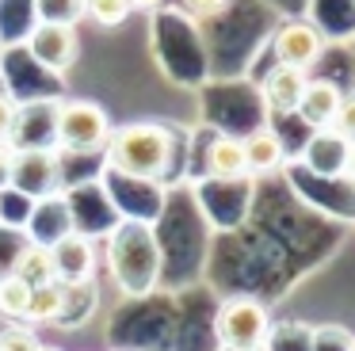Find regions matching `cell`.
<instances>
[{
    "label": "cell",
    "instance_id": "6da1fadb",
    "mask_svg": "<svg viewBox=\"0 0 355 351\" xmlns=\"http://www.w3.org/2000/svg\"><path fill=\"white\" fill-rule=\"evenodd\" d=\"M184 149L187 142H180V134L164 122H126L111 130L103 145V168L168 187L187 172Z\"/></svg>",
    "mask_w": 355,
    "mask_h": 351
},
{
    "label": "cell",
    "instance_id": "7a4b0ae2",
    "mask_svg": "<svg viewBox=\"0 0 355 351\" xmlns=\"http://www.w3.org/2000/svg\"><path fill=\"white\" fill-rule=\"evenodd\" d=\"M107 271L126 302H141L161 290V248L146 221H119L107 233Z\"/></svg>",
    "mask_w": 355,
    "mask_h": 351
},
{
    "label": "cell",
    "instance_id": "3957f363",
    "mask_svg": "<svg viewBox=\"0 0 355 351\" xmlns=\"http://www.w3.org/2000/svg\"><path fill=\"white\" fill-rule=\"evenodd\" d=\"M252 176H237V180H218V176H191L187 180V195H191L199 218L210 229L222 233H237L252 214Z\"/></svg>",
    "mask_w": 355,
    "mask_h": 351
},
{
    "label": "cell",
    "instance_id": "277c9868",
    "mask_svg": "<svg viewBox=\"0 0 355 351\" xmlns=\"http://www.w3.org/2000/svg\"><path fill=\"white\" fill-rule=\"evenodd\" d=\"M111 114L92 99H58L54 149L58 153H103L111 137Z\"/></svg>",
    "mask_w": 355,
    "mask_h": 351
},
{
    "label": "cell",
    "instance_id": "5b68a950",
    "mask_svg": "<svg viewBox=\"0 0 355 351\" xmlns=\"http://www.w3.org/2000/svg\"><path fill=\"white\" fill-rule=\"evenodd\" d=\"M210 328H214L218 348L260 351L263 340H268L271 317H268V309H263V302L256 294H233V298H225V302H218Z\"/></svg>",
    "mask_w": 355,
    "mask_h": 351
},
{
    "label": "cell",
    "instance_id": "8992f818",
    "mask_svg": "<svg viewBox=\"0 0 355 351\" xmlns=\"http://www.w3.org/2000/svg\"><path fill=\"white\" fill-rule=\"evenodd\" d=\"M283 176L294 191H298L302 203H309L313 210L329 214L336 221H355V180L352 176H309L298 160H286Z\"/></svg>",
    "mask_w": 355,
    "mask_h": 351
},
{
    "label": "cell",
    "instance_id": "52a82bcc",
    "mask_svg": "<svg viewBox=\"0 0 355 351\" xmlns=\"http://www.w3.org/2000/svg\"><path fill=\"white\" fill-rule=\"evenodd\" d=\"M100 183L111 195V203H115L119 218H126V221H146V225H153L161 218L164 203H168V187H161L153 180H138V176H123V172L103 168Z\"/></svg>",
    "mask_w": 355,
    "mask_h": 351
},
{
    "label": "cell",
    "instance_id": "ba28073f",
    "mask_svg": "<svg viewBox=\"0 0 355 351\" xmlns=\"http://www.w3.org/2000/svg\"><path fill=\"white\" fill-rule=\"evenodd\" d=\"M65 203H69L73 233L88 237V241H100V237L107 241V233L119 225V221H123L100 180H88V183H77V187H65Z\"/></svg>",
    "mask_w": 355,
    "mask_h": 351
},
{
    "label": "cell",
    "instance_id": "9c48e42d",
    "mask_svg": "<svg viewBox=\"0 0 355 351\" xmlns=\"http://www.w3.org/2000/svg\"><path fill=\"white\" fill-rule=\"evenodd\" d=\"M24 50L31 53V61L39 69H46L50 76H62L77 65L80 58V38L77 27H58V23H35L31 35L24 38Z\"/></svg>",
    "mask_w": 355,
    "mask_h": 351
},
{
    "label": "cell",
    "instance_id": "30bf717a",
    "mask_svg": "<svg viewBox=\"0 0 355 351\" xmlns=\"http://www.w3.org/2000/svg\"><path fill=\"white\" fill-rule=\"evenodd\" d=\"M324 50H329V38L309 19H291L283 27H275V35H271L275 65H291V69H302V73H309L324 58Z\"/></svg>",
    "mask_w": 355,
    "mask_h": 351
},
{
    "label": "cell",
    "instance_id": "8fae6325",
    "mask_svg": "<svg viewBox=\"0 0 355 351\" xmlns=\"http://www.w3.org/2000/svg\"><path fill=\"white\" fill-rule=\"evenodd\" d=\"M8 187L24 191L27 198H46V195H54V191H62L58 153L54 149H16Z\"/></svg>",
    "mask_w": 355,
    "mask_h": 351
},
{
    "label": "cell",
    "instance_id": "7c38bea8",
    "mask_svg": "<svg viewBox=\"0 0 355 351\" xmlns=\"http://www.w3.org/2000/svg\"><path fill=\"white\" fill-rule=\"evenodd\" d=\"M347 153H352V142H344L332 126H324V130H309L294 160L309 176H324L329 180V176H347Z\"/></svg>",
    "mask_w": 355,
    "mask_h": 351
},
{
    "label": "cell",
    "instance_id": "4fadbf2b",
    "mask_svg": "<svg viewBox=\"0 0 355 351\" xmlns=\"http://www.w3.org/2000/svg\"><path fill=\"white\" fill-rule=\"evenodd\" d=\"M24 233H27V241L39 244V248H54L58 241H65V237L73 233V218H69L65 191H54V195H46V198H35Z\"/></svg>",
    "mask_w": 355,
    "mask_h": 351
},
{
    "label": "cell",
    "instance_id": "5bb4252c",
    "mask_svg": "<svg viewBox=\"0 0 355 351\" xmlns=\"http://www.w3.org/2000/svg\"><path fill=\"white\" fill-rule=\"evenodd\" d=\"M54 107L58 99H27L16 111L8 145L12 149H54Z\"/></svg>",
    "mask_w": 355,
    "mask_h": 351
},
{
    "label": "cell",
    "instance_id": "9a60e30c",
    "mask_svg": "<svg viewBox=\"0 0 355 351\" xmlns=\"http://www.w3.org/2000/svg\"><path fill=\"white\" fill-rule=\"evenodd\" d=\"M340 103H344V88L332 76H309L306 88H302L298 107H294V119L306 130H324V126H332Z\"/></svg>",
    "mask_w": 355,
    "mask_h": 351
},
{
    "label": "cell",
    "instance_id": "2e32d148",
    "mask_svg": "<svg viewBox=\"0 0 355 351\" xmlns=\"http://www.w3.org/2000/svg\"><path fill=\"white\" fill-rule=\"evenodd\" d=\"M309 73H302V69H291V65H271L268 73H263L260 80V107L268 114H275V119H286V114H294V107H298L302 99V88H306Z\"/></svg>",
    "mask_w": 355,
    "mask_h": 351
},
{
    "label": "cell",
    "instance_id": "e0dca14e",
    "mask_svg": "<svg viewBox=\"0 0 355 351\" xmlns=\"http://www.w3.org/2000/svg\"><path fill=\"white\" fill-rule=\"evenodd\" d=\"M54 256V271L62 286H80V282H96V241L80 233H69L50 248Z\"/></svg>",
    "mask_w": 355,
    "mask_h": 351
},
{
    "label": "cell",
    "instance_id": "ac0fdd59",
    "mask_svg": "<svg viewBox=\"0 0 355 351\" xmlns=\"http://www.w3.org/2000/svg\"><path fill=\"white\" fill-rule=\"evenodd\" d=\"M195 176H218V180H237V176H248L245 142H241L237 134L210 130L207 145H202V168Z\"/></svg>",
    "mask_w": 355,
    "mask_h": 351
},
{
    "label": "cell",
    "instance_id": "d6986e66",
    "mask_svg": "<svg viewBox=\"0 0 355 351\" xmlns=\"http://www.w3.org/2000/svg\"><path fill=\"white\" fill-rule=\"evenodd\" d=\"M241 142H245L248 176H256V172H279V168L286 164V149H283L279 134L268 126V122H263V126H256V130H248Z\"/></svg>",
    "mask_w": 355,
    "mask_h": 351
},
{
    "label": "cell",
    "instance_id": "ffe728a7",
    "mask_svg": "<svg viewBox=\"0 0 355 351\" xmlns=\"http://www.w3.org/2000/svg\"><path fill=\"white\" fill-rule=\"evenodd\" d=\"M62 313L58 325L62 328H80L88 320V313L96 309V282H80V286H62Z\"/></svg>",
    "mask_w": 355,
    "mask_h": 351
},
{
    "label": "cell",
    "instance_id": "44dd1931",
    "mask_svg": "<svg viewBox=\"0 0 355 351\" xmlns=\"http://www.w3.org/2000/svg\"><path fill=\"white\" fill-rule=\"evenodd\" d=\"M309 340H313L309 320H279L268 328V340L260 351H309Z\"/></svg>",
    "mask_w": 355,
    "mask_h": 351
},
{
    "label": "cell",
    "instance_id": "7402d4cb",
    "mask_svg": "<svg viewBox=\"0 0 355 351\" xmlns=\"http://www.w3.org/2000/svg\"><path fill=\"white\" fill-rule=\"evenodd\" d=\"M16 279H24L27 286H50V282H58V271H54V256H50V248L27 244V252L19 256V264H16Z\"/></svg>",
    "mask_w": 355,
    "mask_h": 351
},
{
    "label": "cell",
    "instance_id": "603a6c76",
    "mask_svg": "<svg viewBox=\"0 0 355 351\" xmlns=\"http://www.w3.org/2000/svg\"><path fill=\"white\" fill-rule=\"evenodd\" d=\"M31 294H35V286H27L24 279H16V275L0 279V317L4 320H27Z\"/></svg>",
    "mask_w": 355,
    "mask_h": 351
},
{
    "label": "cell",
    "instance_id": "cb8c5ba5",
    "mask_svg": "<svg viewBox=\"0 0 355 351\" xmlns=\"http://www.w3.org/2000/svg\"><path fill=\"white\" fill-rule=\"evenodd\" d=\"M62 282H50V286H35L31 305H27V325H58V313H62Z\"/></svg>",
    "mask_w": 355,
    "mask_h": 351
},
{
    "label": "cell",
    "instance_id": "d4e9b609",
    "mask_svg": "<svg viewBox=\"0 0 355 351\" xmlns=\"http://www.w3.org/2000/svg\"><path fill=\"white\" fill-rule=\"evenodd\" d=\"M85 19V0H35V23L77 27Z\"/></svg>",
    "mask_w": 355,
    "mask_h": 351
},
{
    "label": "cell",
    "instance_id": "484cf974",
    "mask_svg": "<svg viewBox=\"0 0 355 351\" xmlns=\"http://www.w3.org/2000/svg\"><path fill=\"white\" fill-rule=\"evenodd\" d=\"M31 206H35V198H27L24 191H16V187H4L0 191V225L24 229L27 218H31Z\"/></svg>",
    "mask_w": 355,
    "mask_h": 351
},
{
    "label": "cell",
    "instance_id": "4316f807",
    "mask_svg": "<svg viewBox=\"0 0 355 351\" xmlns=\"http://www.w3.org/2000/svg\"><path fill=\"white\" fill-rule=\"evenodd\" d=\"M27 233L24 229H4L0 225V279H8V275H16V264L19 256L27 252Z\"/></svg>",
    "mask_w": 355,
    "mask_h": 351
},
{
    "label": "cell",
    "instance_id": "83f0119b",
    "mask_svg": "<svg viewBox=\"0 0 355 351\" xmlns=\"http://www.w3.org/2000/svg\"><path fill=\"white\" fill-rule=\"evenodd\" d=\"M130 0H85V15L100 27H119L130 19Z\"/></svg>",
    "mask_w": 355,
    "mask_h": 351
},
{
    "label": "cell",
    "instance_id": "f1b7e54d",
    "mask_svg": "<svg viewBox=\"0 0 355 351\" xmlns=\"http://www.w3.org/2000/svg\"><path fill=\"white\" fill-rule=\"evenodd\" d=\"M355 340L352 328L344 325H313V340H309V351H347Z\"/></svg>",
    "mask_w": 355,
    "mask_h": 351
},
{
    "label": "cell",
    "instance_id": "f546056e",
    "mask_svg": "<svg viewBox=\"0 0 355 351\" xmlns=\"http://www.w3.org/2000/svg\"><path fill=\"white\" fill-rule=\"evenodd\" d=\"M0 351H39V336L24 325H8L0 332Z\"/></svg>",
    "mask_w": 355,
    "mask_h": 351
},
{
    "label": "cell",
    "instance_id": "4dcf8cb0",
    "mask_svg": "<svg viewBox=\"0 0 355 351\" xmlns=\"http://www.w3.org/2000/svg\"><path fill=\"white\" fill-rule=\"evenodd\" d=\"M332 130H336L344 142H355V92H352V96H344L336 119H332Z\"/></svg>",
    "mask_w": 355,
    "mask_h": 351
},
{
    "label": "cell",
    "instance_id": "1f68e13d",
    "mask_svg": "<svg viewBox=\"0 0 355 351\" xmlns=\"http://www.w3.org/2000/svg\"><path fill=\"white\" fill-rule=\"evenodd\" d=\"M16 111H19V103L4 88H0V145H8L12 126H16Z\"/></svg>",
    "mask_w": 355,
    "mask_h": 351
},
{
    "label": "cell",
    "instance_id": "d6a6232c",
    "mask_svg": "<svg viewBox=\"0 0 355 351\" xmlns=\"http://www.w3.org/2000/svg\"><path fill=\"white\" fill-rule=\"evenodd\" d=\"M180 4L191 19H210V15H222L230 8V0H180Z\"/></svg>",
    "mask_w": 355,
    "mask_h": 351
},
{
    "label": "cell",
    "instance_id": "836d02e7",
    "mask_svg": "<svg viewBox=\"0 0 355 351\" xmlns=\"http://www.w3.org/2000/svg\"><path fill=\"white\" fill-rule=\"evenodd\" d=\"M12 157H16V149L12 145H0V191L8 187V180H12Z\"/></svg>",
    "mask_w": 355,
    "mask_h": 351
},
{
    "label": "cell",
    "instance_id": "e575fe53",
    "mask_svg": "<svg viewBox=\"0 0 355 351\" xmlns=\"http://www.w3.org/2000/svg\"><path fill=\"white\" fill-rule=\"evenodd\" d=\"M164 0H130V8H141V12H153V8H161Z\"/></svg>",
    "mask_w": 355,
    "mask_h": 351
},
{
    "label": "cell",
    "instance_id": "d590c367",
    "mask_svg": "<svg viewBox=\"0 0 355 351\" xmlns=\"http://www.w3.org/2000/svg\"><path fill=\"white\" fill-rule=\"evenodd\" d=\"M347 176L355 180V142H352V153H347Z\"/></svg>",
    "mask_w": 355,
    "mask_h": 351
},
{
    "label": "cell",
    "instance_id": "8d00e7d4",
    "mask_svg": "<svg viewBox=\"0 0 355 351\" xmlns=\"http://www.w3.org/2000/svg\"><path fill=\"white\" fill-rule=\"evenodd\" d=\"M39 351H58V348H42V343H39Z\"/></svg>",
    "mask_w": 355,
    "mask_h": 351
},
{
    "label": "cell",
    "instance_id": "74e56055",
    "mask_svg": "<svg viewBox=\"0 0 355 351\" xmlns=\"http://www.w3.org/2000/svg\"><path fill=\"white\" fill-rule=\"evenodd\" d=\"M347 351H355V340H352V348H347Z\"/></svg>",
    "mask_w": 355,
    "mask_h": 351
},
{
    "label": "cell",
    "instance_id": "f35d334b",
    "mask_svg": "<svg viewBox=\"0 0 355 351\" xmlns=\"http://www.w3.org/2000/svg\"><path fill=\"white\" fill-rule=\"evenodd\" d=\"M218 351H230V348H218Z\"/></svg>",
    "mask_w": 355,
    "mask_h": 351
}]
</instances>
